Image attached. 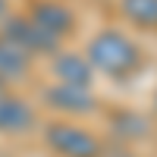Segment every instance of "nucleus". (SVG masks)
I'll return each instance as SVG.
<instances>
[{
	"instance_id": "9d476101",
	"label": "nucleus",
	"mask_w": 157,
	"mask_h": 157,
	"mask_svg": "<svg viewBox=\"0 0 157 157\" xmlns=\"http://www.w3.org/2000/svg\"><path fill=\"white\" fill-rule=\"evenodd\" d=\"M98 157H135V154L129 151L126 145H110V148H101Z\"/></svg>"
},
{
	"instance_id": "f257e3e1",
	"label": "nucleus",
	"mask_w": 157,
	"mask_h": 157,
	"mask_svg": "<svg viewBox=\"0 0 157 157\" xmlns=\"http://www.w3.org/2000/svg\"><path fill=\"white\" fill-rule=\"evenodd\" d=\"M85 57L98 72L110 75V78H129L132 72H138L141 60H145L141 47L129 35H123L120 29H101L88 41Z\"/></svg>"
},
{
	"instance_id": "423d86ee",
	"label": "nucleus",
	"mask_w": 157,
	"mask_h": 157,
	"mask_svg": "<svg viewBox=\"0 0 157 157\" xmlns=\"http://www.w3.org/2000/svg\"><path fill=\"white\" fill-rule=\"evenodd\" d=\"M54 75H57V82H63V85L88 88L91 78H94V66L88 63V57H78V54H57V60H54Z\"/></svg>"
},
{
	"instance_id": "1a4fd4ad",
	"label": "nucleus",
	"mask_w": 157,
	"mask_h": 157,
	"mask_svg": "<svg viewBox=\"0 0 157 157\" xmlns=\"http://www.w3.org/2000/svg\"><path fill=\"white\" fill-rule=\"evenodd\" d=\"M120 10L138 29H157V0H120Z\"/></svg>"
},
{
	"instance_id": "ddd939ff",
	"label": "nucleus",
	"mask_w": 157,
	"mask_h": 157,
	"mask_svg": "<svg viewBox=\"0 0 157 157\" xmlns=\"http://www.w3.org/2000/svg\"><path fill=\"white\" fill-rule=\"evenodd\" d=\"M154 107H157V98H154Z\"/></svg>"
},
{
	"instance_id": "20e7f679",
	"label": "nucleus",
	"mask_w": 157,
	"mask_h": 157,
	"mask_svg": "<svg viewBox=\"0 0 157 157\" xmlns=\"http://www.w3.org/2000/svg\"><path fill=\"white\" fill-rule=\"evenodd\" d=\"M47 104L60 113H69V116H85V113H94L98 110V101L91 98L88 88H78V85H63L57 82L54 88L47 91Z\"/></svg>"
},
{
	"instance_id": "39448f33",
	"label": "nucleus",
	"mask_w": 157,
	"mask_h": 157,
	"mask_svg": "<svg viewBox=\"0 0 157 157\" xmlns=\"http://www.w3.org/2000/svg\"><path fill=\"white\" fill-rule=\"evenodd\" d=\"M35 123V110L29 101L13 98V94H0V132L16 135V132H29Z\"/></svg>"
},
{
	"instance_id": "0eeeda50",
	"label": "nucleus",
	"mask_w": 157,
	"mask_h": 157,
	"mask_svg": "<svg viewBox=\"0 0 157 157\" xmlns=\"http://www.w3.org/2000/svg\"><path fill=\"white\" fill-rule=\"evenodd\" d=\"M32 19H35V22H41L44 29H47L50 35H57V38L69 35V32H72V25H75L72 10H69V6H63V3H57V0H44V3H38L35 13H32Z\"/></svg>"
},
{
	"instance_id": "f8f14e48",
	"label": "nucleus",
	"mask_w": 157,
	"mask_h": 157,
	"mask_svg": "<svg viewBox=\"0 0 157 157\" xmlns=\"http://www.w3.org/2000/svg\"><path fill=\"white\" fill-rule=\"evenodd\" d=\"M3 88H6V82H3V78H0V94H3Z\"/></svg>"
},
{
	"instance_id": "6e6552de",
	"label": "nucleus",
	"mask_w": 157,
	"mask_h": 157,
	"mask_svg": "<svg viewBox=\"0 0 157 157\" xmlns=\"http://www.w3.org/2000/svg\"><path fill=\"white\" fill-rule=\"evenodd\" d=\"M32 66V54H25L19 44L6 41L0 35V78L3 82H13V78H22Z\"/></svg>"
},
{
	"instance_id": "f03ea898",
	"label": "nucleus",
	"mask_w": 157,
	"mask_h": 157,
	"mask_svg": "<svg viewBox=\"0 0 157 157\" xmlns=\"http://www.w3.org/2000/svg\"><path fill=\"white\" fill-rule=\"evenodd\" d=\"M44 138H47V148L57 157H98L104 148L94 132H88L85 126L69 123V120L50 123L44 129Z\"/></svg>"
},
{
	"instance_id": "9b49d317",
	"label": "nucleus",
	"mask_w": 157,
	"mask_h": 157,
	"mask_svg": "<svg viewBox=\"0 0 157 157\" xmlns=\"http://www.w3.org/2000/svg\"><path fill=\"white\" fill-rule=\"evenodd\" d=\"M6 16V0H0V19Z\"/></svg>"
},
{
	"instance_id": "7ed1b4c3",
	"label": "nucleus",
	"mask_w": 157,
	"mask_h": 157,
	"mask_svg": "<svg viewBox=\"0 0 157 157\" xmlns=\"http://www.w3.org/2000/svg\"><path fill=\"white\" fill-rule=\"evenodd\" d=\"M6 38V41H13V44H19L25 54H54V50L60 47V41L63 38H57V35H50L41 22H35L32 16H22V19H6V25H3V32H0Z\"/></svg>"
}]
</instances>
